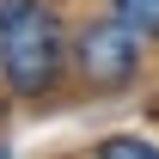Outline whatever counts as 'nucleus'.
<instances>
[{"label":"nucleus","mask_w":159,"mask_h":159,"mask_svg":"<svg viewBox=\"0 0 159 159\" xmlns=\"http://www.w3.org/2000/svg\"><path fill=\"white\" fill-rule=\"evenodd\" d=\"M110 12H116L122 25H135L141 37L159 43V0H110Z\"/></svg>","instance_id":"nucleus-4"},{"label":"nucleus","mask_w":159,"mask_h":159,"mask_svg":"<svg viewBox=\"0 0 159 159\" xmlns=\"http://www.w3.org/2000/svg\"><path fill=\"white\" fill-rule=\"evenodd\" d=\"M0 159H12V153H6V147H0Z\"/></svg>","instance_id":"nucleus-6"},{"label":"nucleus","mask_w":159,"mask_h":159,"mask_svg":"<svg viewBox=\"0 0 159 159\" xmlns=\"http://www.w3.org/2000/svg\"><path fill=\"white\" fill-rule=\"evenodd\" d=\"M67 31L49 0H25L0 19V80L12 98H49L67 74Z\"/></svg>","instance_id":"nucleus-1"},{"label":"nucleus","mask_w":159,"mask_h":159,"mask_svg":"<svg viewBox=\"0 0 159 159\" xmlns=\"http://www.w3.org/2000/svg\"><path fill=\"white\" fill-rule=\"evenodd\" d=\"M74 74L86 80L92 92H122V86L141 74V31L122 25L116 12H110V19H92L74 37Z\"/></svg>","instance_id":"nucleus-2"},{"label":"nucleus","mask_w":159,"mask_h":159,"mask_svg":"<svg viewBox=\"0 0 159 159\" xmlns=\"http://www.w3.org/2000/svg\"><path fill=\"white\" fill-rule=\"evenodd\" d=\"M19 6H25V0H0V19H6V12H19Z\"/></svg>","instance_id":"nucleus-5"},{"label":"nucleus","mask_w":159,"mask_h":159,"mask_svg":"<svg viewBox=\"0 0 159 159\" xmlns=\"http://www.w3.org/2000/svg\"><path fill=\"white\" fill-rule=\"evenodd\" d=\"M92 159H159V141H147V135H104L92 147Z\"/></svg>","instance_id":"nucleus-3"}]
</instances>
